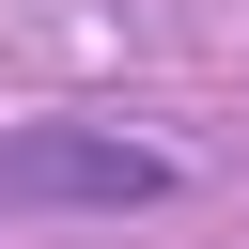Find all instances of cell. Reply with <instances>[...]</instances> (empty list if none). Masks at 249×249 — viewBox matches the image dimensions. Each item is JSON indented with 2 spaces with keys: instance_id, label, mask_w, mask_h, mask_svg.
<instances>
[{
  "instance_id": "obj_1",
  "label": "cell",
  "mask_w": 249,
  "mask_h": 249,
  "mask_svg": "<svg viewBox=\"0 0 249 249\" xmlns=\"http://www.w3.org/2000/svg\"><path fill=\"white\" fill-rule=\"evenodd\" d=\"M140 202H187V156L171 140H124V124H0V218H140Z\"/></svg>"
}]
</instances>
